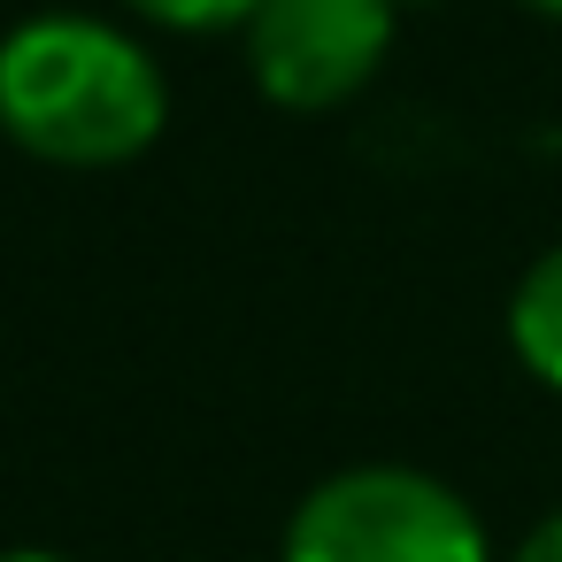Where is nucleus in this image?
<instances>
[{
  "label": "nucleus",
  "instance_id": "nucleus-1",
  "mask_svg": "<svg viewBox=\"0 0 562 562\" xmlns=\"http://www.w3.org/2000/svg\"><path fill=\"white\" fill-rule=\"evenodd\" d=\"M170 124L162 63L109 16H32L0 40V132L55 170H116Z\"/></svg>",
  "mask_w": 562,
  "mask_h": 562
},
{
  "label": "nucleus",
  "instance_id": "nucleus-3",
  "mask_svg": "<svg viewBox=\"0 0 562 562\" xmlns=\"http://www.w3.org/2000/svg\"><path fill=\"white\" fill-rule=\"evenodd\" d=\"M239 32L255 86L293 116H324L378 78L393 47V0H262Z\"/></svg>",
  "mask_w": 562,
  "mask_h": 562
},
{
  "label": "nucleus",
  "instance_id": "nucleus-8",
  "mask_svg": "<svg viewBox=\"0 0 562 562\" xmlns=\"http://www.w3.org/2000/svg\"><path fill=\"white\" fill-rule=\"evenodd\" d=\"M524 9H539V16H562V0H524Z\"/></svg>",
  "mask_w": 562,
  "mask_h": 562
},
{
  "label": "nucleus",
  "instance_id": "nucleus-7",
  "mask_svg": "<svg viewBox=\"0 0 562 562\" xmlns=\"http://www.w3.org/2000/svg\"><path fill=\"white\" fill-rule=\"evenodd\" d=\"M0 562H70V554H55V547H0Z\"/></svg>",
  "mask_w": 562,
  "mask_h": 562
},
{
  "label": "nucleus",
  "instance_id": "nucleus-2",
  "mask_svg": "<svg viewBox=\"0 0 562 562\" xmlns=\"http://www.w3.org/2000/svg\"><path fill=\"white\" fill-rule=\"evenodd\" d=\"M285 562H493V547L477 508L431 470L355 462L293 508Z\"/></svg>",
  "mask_w": 562,
  "mask_h": 562
},
{
  "label": "nucleus",
  "instance_id": "nucleus-4",
  "mask_svg": "<svg viewBox=\"0 0 562 562\" xmlns=\"http://www.w3.org/2000/svg\"><path fill=\"white\" fill-rule=\"evenodd\" d=\"M508 347L516 362L562 393V247H547L508 293Z\"/></svg>",
  "mask_w": 562,
  "mask_h": 562
},
{
  "label": "nucleus",
  "instance_id": "nucleus-5",
  "mask_svg": "<svg viewBox=\"0 0 562 562\" xmlns=\"http://www.w3.org/2000/svg\"><path fill=\"white\" fill-rule=\"evenodd\" d=\"M124 9H139L162 32H239L262 0H124Z\"/></svg>",
  "mask_w": 562,
  "mask_h": 562
},
{
  "label": "nucleus",
  "instance_id": "nucleus-6",
  "mask_svg": "<svg viewBox=\"0 0 562 562\" xmlns=\"http://www.w3.org/2000/svg\"><path fill=\"white\" fill-rule=\"evenodd\" d=\"M516 562H562V516L531 524V531H524V547H516Z\"/></svg>",
  "mask_w": 562,
  "mask_h": 562
}]
</instances>
